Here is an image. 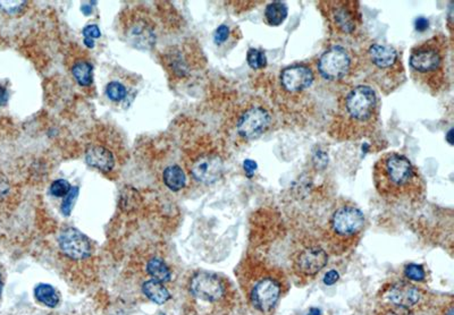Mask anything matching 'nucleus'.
Masks as SVG:
<instances>
[{
  "instance_id": "f257e3e1",
  "label": "nucleus",
  "mask_w": 454,
  "mask_h": 315,
  "mask_svg": "<svg viewBox=\"0 0 454 315\" xmlns=\"http://www.w3.org/2000/svg\"><path fill=\"white\" fill-rule=\"evenodd\" d=\"M373 180L380 198L389 203L417 201L425 191L417 168L408 158L398 152H387L376 161Z\"/></svg>"
},
{
  "instance_id": "f03ea898",
  "label": "nucleus",
  "mask_w": 454,
  "mask_h": 315,
  "mask_svg": "<svg viewBox=\"0 0 454 315\" xmlns=\"http://www.w3.org/2000/svg\"><path fill=\"white\" fill-rule=\"evenodd\" d=\"M380 99L373 87H353L339 101L337 119L333 124L337 135L334 136L355 139L371 135L380 121Z\"/></svg>"
},
{
  "instance_id": "7ed1b4c3",
  "label": "nucleus",
  "mask_w": 454,
  "mask_h": 315,
  "mask_svg": "<svg viewBox=\"0 0 454 315\" xmlns=\"http://www.w3.org/2000/svg\"><path fill=\"white\" fill-rule=\"evenodd\" d=\"M448 39L437 34L411 50L409 66L416 83L432 93L444 87L448 80Z\"/></svg>"
},
{
  "instance_id": "20e7f679",
  "label": "nucleus",
  "mask_w": 454,
  "mask_h": 315,
  "mask_svg": "<svg viewBox=\"0 0 454 315\" xmlns=\"http://www.w3.org/2000/svg\"><path fill=\"white\" fill-rule=\"evenodd\" d=\"M244 272V291L251 306L263 314H272L278 302L288 291L284 273L275 266L251 261Z\"/></svg>"
},
{
  "instance_id": "39448f33",
  "label": "nucleus",
  "mask_w": 454,
  "mask_h": 315,
  "mask_svg": "<svg viewBox=\"0 0 454 315\" xmlns=\"http://www.w3.org/2000/svg\"><path fill=\"white\" fill-rule=\"evenodd\" d=\"M364 69L368 80L385 94L393 92L405 80L399 51L392 46L373 44L364 53Z\"/></svg>"
},
{
  "instance_id": "423d86ee",
  "label": "nucleus",
  "mask_w": 454,
  "mask_h": 315,
  "mask_svg": "<svg viewBox=\"0 0 454 315\" xmlns=\"http://www.w3.org/2000/svg\"><path fill=\"white\" fill-rule=\"evenodd\" d=\"M365 227V216L357 205L344 202L334 210L325 232L326 243L334 254H343L357 244Z\"/></svg>"
},
{
  "instance_id": "0eeeda50",
  "label": "nucleus",
  "mask_w": 454,
  "mask_h": 315,
  "mask_svg": "<svg viewBox=\"0 0 454 315\" xmlns=\"http://www.w3.org/2000/svg\"><path fill=\"white\" fill-rule=\"evenodd\" d=\"M378 300L382 303L405 306L416 311L425 309L430 298L428 293L423 288L418 287L417 284L409 280H396L387 282L380 288Z\"/></svg>"
},
{
  "instance_id": "6e6552de",
  "label": "nucleus",
  "mask_w": 454,
  "mask_h": 315,
  "mask_svg": "<svg viewBox=\"0 0 454 315\" xmlns=\"http://www.w3.org/2000/svg\"><path fill=\"white\" fill-rule=\"evenodd\" d=\"M321 10L331 22L332 26L342 34H352L362 22L359 3L349 0L323 1Z\"/></svg>"
},
{
  "instance_id": "1a4fd4ad",
  "label": "nucleus",
  "mask_w": 454,
  "mask_h": 315,
  "mask_svg": "<svg viewBox=\"0 0 454 315\" xmlns=\"http://www.w3.org/2000/svg\"><path fill=\"white\" fill-rule=\"evenodd\" d=\"M351 53L342 46H333L321 53L317 62L319 75L325 80L337 82L342 80L352 69Z\"/></svg>"
},
{
  "instance_id": "9d476101",
  "label": "nucleus",
  "mask_w": 454,
  "mask_h": 315,
  "mask_svg": "<svg viewBox=\"0 0 454 315\" xmlns=\"http://www.w3.org/2000/svg\"><path fill=\"white\" fill-rule=\"evenodd\" d=\"M328 254L319 245H309L298 250L292 257V270L298 278L308 280L327 266Z\"/></svg>"
},
{
  "instance_id": "9b49d317",
  "label": "nucleus",
  "mask_w": 454,
  "mask_h": 315,
  "mask_svg": "<svg viewBox=\"0 0 454 315\" xmlns=\"http://www.w3.org/2000/svg\"><path fill=\"white\" fill-rule=\"evenodd\" d=\"M272 124V116L263 107H251L238 117L236 130L245 141L258 139L266 133Z\"/></svg>"
},
{
  "instance_id": "f8f14e48",
  "label": "nucleus",
  "mask_w": 454,
  "mask_h": 315,
  "mask_svg": "<svg viewBox=\"0 0 454 315\" xmlns=\"http://www.w3.org/2000/svg\"><path fill=\"white\" fill-rule=\"evenodd\" d=\"M192 295L207 303H216L225 296V286L216 275L201 271L195 273L190 282Z\"/></svg>"
},
{
  "instance_id": "ddd939ff",
  "label": "nucleus",
  "mask_w": 454,
  "mask_h": 315,
  "mask_svg": "<svg viewBox=\"0 0 454 315\" xmlns=\"http://www.w3.org/2000/svg\"><path fill=\"white\" fill-rule=\"evenodd\" d=\"M315 80L311 68L306 64L288 66L279 75L282 90L289 94H300L309 90Z\"/></svg>"
},
{
  "instance_id": "4468645a",
  "label": "nucleus",
  "mask_w": 454,
  "mask_h": 315,
  "mask_svg": "<svg viewBox=\"0 0 454 315\" xmlns=\"http://www.w3.org/2000/svg\"><path fill=\"white\" fill-rule=\"evenodd\" d=\"M190 170L195 180L211 185L222 177L224 162L217 153H204L193 161Z\"/></svg>"
},
{
  "instance_id": "2eb2a0df",
  "label": "nucleus",
  "mask_w": 454,
  "mask_h": 315,
  "mask_svg": "<svg viewBox=\"0 0 454 315\" xmlns=\"http://www.w3.org/2000/svg\"><path fill=\"white\" fill-rule=\"evenodd\" d=\"M59 248L72 259H87L91 254V244L87 236L75 228H66L58 237Z\"/></svg>"
},
{
  "instance_id": "dca6fc26",
  "label": "nucleus",
  "mask_w": 454,
  "mask_h": 315,
  "mask_svg": "<svg viewBox=\"0 0 454 315\" xmlns=\"http://www.w3.org/2000/svg\"><path fill=\"white\" fill-rule=\"evenodd\" d=\"M127 37L136 49L150 50L156 44L155 30L143 19L132 21L127 26Z\"/></svg>"
},
{
  "instance_id": "f3484780",
  "label": "nucleus",
  "mask_w": 454,
  "mask_h": 315,
  "mask_svg": "<svg viewBox=\"0 0 454 315\" xmlns=\"http://www.w3.org/2000/svg\"><path fill=\"white\" fill-rule=\"evenodd\" d=\"M86 161L90 167L102 173H109L115 167V157L109 148L102 146H90L86 151Z\"/></svg>"
},
{
  "instance_id": "a211bd4d",
  "label": "nucleus",
  "mask_w": 454,
  "mask_h": 315,
  "mask_svg": "<svg viewBox=\"0 0 454 315\" xmlns=\"http://www.w3.org/2000/svg\"><path fill=\"white\" fill-rule=\"evenodd\" d=\"M143 291L149 300L158 305L166 303L170 298V291H167L163 282H157L154 279L147 280L143 284Z\"/></svg>"
},
{
  "instance_id": "6ab92c4d",
  "label": "nucleus",
  "mask_w": 454,
  "mask_h": 315,
  "mask_svg": "<svg viewBox=\"0 0 454 315\" xmlns=\"http://www.w3.org/2000/svg\"><path fill=\"white\" fill-rule=\"evenodd\" d=\"M163 180H164L165 185L173 191H179L186 187V176L182 168L173 164L164 170L163 173Z\"/></svg>"
},
{
  "instance_id": "aec40b11",
  "label": "nucleus",
  "mask_w": 454,
  "mask_h": 315,
  "mask_svg": "<svg viewBox=\"0 0 454 315\" xmlns=\"http://www.w3.org/2000/svg\"><path fill=\"white\" fill-rule=\"evenodd\" d=\"M288 14L289 8L286 3L282 1H273L267 5L265 10V21L269 26H278L285 22Z\"/></svg>"
},
{
  "instance_id": "412c9836",
  "label": "nucleus",
  "mask_w": 454,
  "mask_h": 315,
  "mask_svg": "<svg viewBox=\"0 0 454 315\" xmlns=\"http://www.w3.org/2000/svg\"><path fill=\"white\" fill-rule=\"evenodd\" d=\"M147 272L154 280L159 282H170L172 278L170 266L159 257H154L147 263Z\"/></svg>"
},
{
  "instance_id": "4be33fe9",
  "label": "nucleus",
  "mask_w": 454,
  "mask_h": 315,
  "mask_svg": "<svg viewBox=\"0 0 454 315\" xmlns=\"http://www.w3.org/2000/svg\"><path fill=\"white\" fill-rule=\"evenodd\" d=\"M34 297L50 309L56 307L59 304L58 293L53 286L48 284H38L37 287L34 288Z\"/></svg>"
},
{
  "instance_id": "5701e85b",
  "label": "nucleus",
  "mask_w": 454,
  "mask_h": 315,
  "mask_svg": "<svg viewBox=\"0 0 454 315\" xmlns=\"http://www.w3.org/2000/svg\"><path fill=\"white\" fill-rule=\"evenodd\" d=\"M72 74L81 87H90L93 82V67L87 60H79L72 67Z\"/></svg>"
},
{
  "instance_id": "b1692460",
  "label": "nucleus",
  "mask_w": 454,
  "mask_h": 315,
  "mask_svg": "<svg viewBox=\"0 0 454 315\" xmlns=\"http://www.w3.org/2000/svg\"><path fill=\"white\" fill-rule=\"evenodd\" d=\"M166 60L170 71L173 74L177 75V78H186L188 74V64L179 51L170 50L166 55Z\"/></svg>"
},
{
  "instance_id": "393cba45",
  "label": "nucleus",
  "mask_w": 454,
  "mask_h": 315,
  "mask_svg": "<svg viewBox=\"0 0 454 315\" xmlns=\"http://www.w3.org/2000/svg\"><path fill=\"white\" fill-rule=\"evenodd\" d=\"M375 315H417L416 311L405 306L393 305L389 303L377 304Z\"/></svg>"
},
{
  "instance_id": "a878e982",
  "label": "nucleus",
  "mask_w": 454,
  "mask_h": 315,
  "mask_svg": "<svg viewBox=\"0 0 454 315\" xmlns=\"http://www.w3.org/2000/svg\"><path fill=\"white\" fill-rule=\"evenodd\" d=\"M140 195L136 189L132 187H125L122 191L121 194V207L123 210L132 211L136 207H139Z\"/></svg>"
},
{
  "instance_id": "bb28decb",
  "label": "nucleus",
  "mask_w": 454,
  "mask_h": 315,
  "mask_svg": "<svg viewBox=\"0 0 454 315\" xmlns=\"http://www.w3.org/2000/svg\"><path fill=\"white\" fill-rule=\"evenodd\" d=\"M106 96H108V99L114 102H120L125 99L127 96V89L124 84L117 80H113L109 82L106 85Z\"/></svg>"
},
{
  "instance_id": "cd10ccee",
  "label": "nucleus",
  "mask_w": 454,
  "mask_h": 315,
  "mask_svg": "<svg viewBox=\"0 0 454 315\" xmlns=\"http://www.w3.org/2000/svg\"><path fill=\"white\" fill-rule=\"evenodd\" d=\"M247 62L252 69H263L267 66V57L261 50L251 48L247 53Z\"/></svg>"
},
{
  "instance_id": "c85d7f7f",
  "label": "nucleus",
  "mask_w": 454,
  "mask_h": 315,
  "mask_svg": "<svg viewBox=\"0 0 454 315\" xmlns=\"http://www.w3.org/2000/svg\"><path fill=\"white\" fill-rule=\"evenodd\" d=\"M405 275L409 282H421L426 279V272L421 264L409 263L405 268Z\"/></svg>"
},
{
  "instance_id": "c756f323",
  "label": "nucleus",
  "mask_w": 454,
  "mask_h": 315,
  "mask_svg": "<svg viewBox=\"0 0 454 315\" xmlns=\"http://www.w3.org/2000/svg\"><path fill=\"white\" fill-rule=\"evenodd\" d=\"M72 185L66 180H56L50 185V194L55 198H65L71 191Z\"/></svg>"
},
{
  "instance_id": "7c9ffc66",
  "label": "nucleus",
  "mask_w": 454,
  "mask_h": 315,
  "mask_svg": "<svg viewBox=\"0 0 454 315\" xmlns=\"http://www.w3.org/2000/svg\"><path fill=\"white\" fill-rule=\"evenodd\" d=\"M26 1L23 0H0V10L6 12L7 14L14 15L24 8Z\"/></svg>"
},
{
  "instance_id": "2f4dec72",
  "label": "nucleus",
  "mask_w": 454,
  "mask_h": 315,
  "mask_svg": "<svg viewBox=\"0 0 454 315\" xmlns=\"http://www.w3.org/2000/svg\"><path fill=\"white\" fill-rule=\"evenodd\" d=\"M79 195V187L72 186L71 191L66 195L65 198L63 200L62 212L64 216H68L71 214L72 209L74 207L75 201Z\"/></svg>"
},
{
  "instance_id": "473e14b6",
  "label": "nucleus",
  "mask_w": 454,
  "mask_h": 315,
  "mask_svg": "<svg viewBox=\"0 0 454 315\" xmlns=\"http://www.w3.org/2000/svg\"><path fill=\"white\" fill-rule=\"evenodd\" d=\"M229 28L227 25H220L218 28H216L215 34H213V41L217 46H220V44H224L227 41V39L229 37Z\"/></svg>"
},
{
  "instance_id": "72a5a7b5",
  "label": "nucleus",
  "mask_w": 454,
  "mask_h": 315,
  "mask_svg": "<svg viewBox=\"0 0 454 315\" xmlns=\"http://www.w3.org/2000/svg\"><path fill=\"white\" fill-rule=\"evenodd\" d=\"M84 37L87 39H92V40H96V39H99L102 37V31H100L99 26L96 24H89L83 28Z\"/></svg>"
},
{
  "instance_id": "f704fd0d",
  "label": "nucleus",
  "mask_w": 454,
  "mask_h": 315,
  "mask_svg": "<svg viewBox=\"0 0 454 315\" xmlns=\"http://www.w3.org/2000/svg\"><path fill=\"white\" fill-rule=\"evenodd\" d=\"M10 182H8L6 177L3 176V173H0V201L6 198L8 193H10Z\"/></svg>"
},
{
  "instance_id": "c9c22d12",
  "label": "nucleus",
  "mask_w": 454,
  "mask_h": 315,
  "mask_svg": "<svg viewBox=\"0 0 454 315\" xmlns=\"http://www.w3.org/2000/svg\"><path fill=\"white\" fill-rule=\"evenodd\" d=\"M339 279H340L339 272H337V270H331V271H328L327 273L325 275L324 282L325 284H327V286H333L334 284H337Z\"/></svg>"
},
{
  "instance_id": "e433bc0d",
  "label": "nucleus",
  "mask_w": 454,
  "mask_h": 315,
  "mask_svg": "<svg viewBox=\"0 0 454 315\" xmlns=\"http://www.w3.org/2000/svg\"><path fill=\"white\" fill-rule=\"evenodd\" d=\"M437 315H454L453 300H450L448 303H445L444 305L439 309Z\"/></svg>"
},
{
  "instance_id": "4c0bfd02",
  "label": "nucleus",
  "mask_w": 454,
  "mask_h": 315,
  "mask_svg": "<svg viewBox=\"0 0 454 315\" xmlns=\"http://www.w3.org/2000/svg\"><path fill=\"white\" fill-rule=\"evenodd\" d=\"M414 25H416V30H417V31L423 32L426 31L427 28H428L430 22H428V19H425V17H418V19H416V22H414Z\"/></svg>"
},
{
  "instance_id": "58836bf2",
  "label": "nucleus",
  "mask_w": 454,
  "mask_h": 315,
  "mask_svg": "<svg viewBox=\"0 0 454 315\" xmlns=\"http://www.w3.org/2000/svg\"><path fill=\"white\" fill-rule=\"evenodd\" d=\"M96 3V1H86V3L81 5V12H83V15H91L93 12V7Z\"/></svg>"
},
{
  "instance_id": "ea45409f",
  "label": "nucleus",
  "mask_w": 454,
  "mask_h": 315,
  "mask_svg": "<svg viewBox=\"0 0 454 315\" xmlns=\"http://www.w3.org/2000/svg\"><path fill=\"white\" fill-rule=\"evenodd\" d=\"M244 170H245V173L248 176L250 177L251 175H254V171L257 169V164L254 161L252 160H245L243 164Z\"/></svg>"
},
{
  "instance_id": "a19ab883",
  "label": "nucleus",
  "mask_w": 454,
  "mask_h": 315,
  "mask_svg": "<svg viewBox=\"0 0 454 315\" xmlns=\"http://www.w3.org/2000/svg\"><path fill=\"white\" fill-rule=\"evenodd\" d=\"M8 98H10V94H8L6 87L0 85V107L7 105Z\"/></svg>"
},
{
  "instance_id": "79ce46f5",
  "label": "nucleus",
  "mask_w": 454,
  "mask_h": 315,
  "mask_svg": "<svg viewBox=\"0 0 454 315\" xmlns=\"http://www.w3.org/2000/svg\"><path fill=\"white\" fill-rule=\"evenodd\" d=\"M83 42L88 48H91V49L95 48V40H92V39H87V37H84Z\"/></svg>"
},
{
  "instance_id": "37998d69",
  "label": "nucleus",
  "mask_w": 454,
  "mask_h": 315,
  "mask_svg": "<svg viewBox=\"0 0 454 315\" xmlns=\"http://www.w3.org/2000/svg\"><path fill=\"white\" fill-rule=\"evenodd\" d=\"M321 309H317V307H312V309H310L309 313H308V315H321Z\"/></svg>"
},
{
  "instance_id": "c03bdc74",
  "label": "nucleus",
  "mask_w": 454,
  "mask_h": 315,
  "mask_svg": "<svg viewBox=\"0 0 454 315\" xmlns=\"http://www.w3.org/2000/svg\"><path fill=\"white\" fill-rule=\"evenodd\" d=\"M3 280H1V277H0V296H1V293H3Z\"/></svg>"
}]
</instances>
